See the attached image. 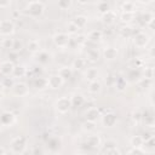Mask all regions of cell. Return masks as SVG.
<instances>
[{
  "label": "cell",
  "mask_w": 155,
  "mask_h": 155,
  "mask_svg": "<svg viewBox=\"0 0 155 155\" xmlns=\"http://www.w3.org/2000/svg\"><path fill=\"white\" fill-rule=\"evenodd\" d=\"M150 41V36L144 33V31H139L134 36H133V45L137 47V48H144L148 46Z\"/></svg>",
  "instance_id": "5b68a950"
},
{
  "label": "cell",
  "mask_w": 155,
  "mask_h": 155,
  "mask_svg": "<svg viewBox=\"0 0 155 155\" xmlns=\"http://www.w3.org/2000/svg\"><path fill=\"white\" fill-rule=\"evenodd\" d=\"M86 36H87L88 41H91L93 44H97L103 39V31L99 30V29H94V30H91Z\"/></svg>",
  "instance_id": "d6986e66"
},
{
  "label": "cell",
  "mask_w": 155,
  "mask_h": 155,
  "mask_svg": "<svg viewBox=\"0 0 155 155\" xmlns=\"http://www.w3.org/2000/svg\"><path fill=\"white\" fill-rule=\"evenodd\" d=\"M16 121V116L11 111H2L1 115H0V125L4 126V127H8V126H12Z\"/></svg>",
  "instance_id": "8fae6325"
},
{
  "label": "cell",
  "mask_w": 155,
  "mask_h": 155,
  "mask_svg": "<svg viewBox=\"0 0 155 155\" xmlns=\"http://www.w3.org/2000/svg\"><path fill=\"white\" fill-rule=\"evenodd\" d=\"M82 126V130L86 131V132H91L96 128V122L94 121H90V120H85V122L81 125Z\"/></svg>",
  "instance_id": "b9f144b4"
},
{
  "label": "cell",
  "mask_w": 155,
  "mask_h": 155,
  "mask_svg": "<svg viewBox=\"0 0 155 155\" xmlns=\"http://www.w3.org/2000/svg\"><path fill=\"white\" fill-rule=\"evenodd\" d=\"M97 10H98V12L99 13H104V12H107V11H109L110 10V7H109V4L107 2V1H101L99 4H98V6H97Z\"/></svg>",
  "instance_id": "f6af8a7d"
},
{
  "label": "cell",
  "mask_w": 155,
  "mask_h": 155,
  "mask_svg": "<svg viewBox=\"0 0 155 155\" xmlns=\"http://www.w3.org/2000/svg\"><path fill=\"white\" fill-rule=\"evenodd\" d=\"M13 41H15V39H12L10 36H5V39H2V41H1V47L6 48V50H11L13 46Z\"/></svg>",
  "instance_id": "74e56055"
},
{
  "label": "cell",
  "mask_w": 155,
  "mask_h": 155,
  "mask_svg": "<svg viewBox=\"0 0 155 155\" xmlns=\"http://www.w3.org/2000/svg\"><path fill=\"white\" fill-rule=\"evenodd\" d=\"M23 48H24V45H23L22 40H19V39H15V41H13V46H12L11 50H12L15 53H19Z\"/></svg>",
  "instance_id": "ab89813d"
},
{
  "label": "cell",
  "mask_w": 155,
  "mask_h": 155,
  "mask_svg": "<svg viewBox=\"0 0 155 155\" xmlns=\"http://www.w3.org/2000/svg\"><path fill=\"white\" fill-rule=\"evenodd\" d=\"M27 148H28V140L23 136L15 137L10 142V149H11V153L13 154H23L25 153Z\"/></svg>",
  "instance_id": "6da1fadb"
},
{
  "label": "cell",
  "mask_w": 155,
  "mask_h": 155,
  "mask_svg": "<svg viewBox=\"0 0 155 155\" xmlns=\"http://www.w3.org/2000/svg\"><path fill=\"white\" fill-rule=\"evenodd\" d=\"M103 54V58L107 59V61H114L117 58V54H119V51L116 47H113V46H108L103 50L102 52Z\"/></svg>",
  "instance_id": "2e32d148"
},
{
  "label": "cell",
  "mask_w": 155,
  "mask_h": 155,
  "mask_svg": "<svg viewBox=\"0 0 155 155\" xmlns=\"http://www.w3.org/2000/svg\"><path fill=\"white\" fill-rule=\"evenodd\" d=\"M51 58H52L51 53L47 52V51H44V50H40L38 53H35V59H36V62H38L39 64H42V65L48 64V63L51 62Z\"/></svg>",
  "instance_id": "9a60e30c"
},
{
  "label": "cell",
  "mask_w": 155,
  "mask_h": 155,
  "mask_svg": "<svg viewBox=\"0 0 155 155\" xmlns=\"http://www.w3.org/2000/svg\"><path fill=\"white\" fill-rule=\"evenodd\" d=\"M29 1H41V0H29Z\"/></svg>",
  "instance_id": "680465c9"
},
{
  "label": "cell",
  "mask_w": 155,
  "mask_h": 155,
  "mask_svg": "<svg viewBox=\"0 0 155 155\" xmlns=\"http://www.w3.org/2000/svg\"><path fill=\"white\" fill-rule=\"evenodd\" d=\"M134 19V13H132V12H122L121 15H120V21L122 22V23H130V22H132Z\"/></svg>",
  "instance_id": "e575fe53"
},
{
  "label": "cell",
  "mask_w": 155,
  "mask_h": 155,
  "mask_svg": "<svg viewBox=\"0 0 155 155\" xmlns=\"http://www.w3.org/2000/svg\"><path fill=\"white\" fill-rule=\"evenodd\" d=\"M73 0H57V6L61 10H69L71 7Z\"/></svg>",
  "instance_id": "60d3db41"
},
{
  "label": "cell",
  "mask_w": 155,
  "mask_h": 155,
  "mask_svg": "<svg viewBox=\"0 0 155 155\" xmlns=\"http://www.w3.org/2000/svg\"><path fill=\"white\" fill-rule=\"evenodd\" d=\"M34 86L38 88V90H42L45 87H47V79L45 78H36L35 81H34Z\"/></svg>",
  "instance_id": "d590c367"
},
{
  "label": "cell",
  "mask_w": 155,
  "mask_h": 155,
  "mask_svg": "<svg viewBox=\"0 0 155 155\" xmlns=\"http://www.w3.org/2000/svg\"><path fill=\"white\" fill-rule=\"evenodd\" d=\"M101 120H102V125L104 127H114L117 122V116L115 113L109 111V113H105L104 115H102Z\"/></svg>",
  "instance_id": "30bf717a"
},
{
  "label": "cell",
  "mask_w": 155,
  "mask_h": 155,
  "mask_svg": "<svg viewBox=\"0 0 155 155\" xmlns=\"http://www.w3.org/2000/svg\"><path fill=\"white\" fill-rule=\"evenodd\" d=\"M6 153H7V150H6L4 147L0 145V155H4V154H6Z\"/></svg>",
  "instance_id": "9f6ffc18"
},
{
  "label": "cell",
  "mask_w": 155,
  "mask_h": 155,
  "mask_svg": "<svg viewBox=\"0 0 155 155\" xmlns=\"http://www.w3.org/2000/svg\"><path fill=\"white\" fill-rule=\"evenodd\" d=\"M91 2V0H78V4L79 5H87V4H90Z\"/></svg>",
  "instance_id": "db71d44e"
},
{
  "label": "cell",
  "mask_w": 155,
  "mask_h": 155,
  "mask_svg": "<svg viewBox=\"0 0 155 155\" xmlns=\"http://www.w3.org/2000/svg\"><path fill=\"white\" fill-rule=\"evenodd\" d=\"M15 23L10 19L0 21V35L2 36H11L15 33Z\"/></svg>",
  "instance_id": "8992f818"
},
{
  "label": "cell",
  "mask_w": 155,
  "mask_h": 155,
  "mask_svg": "<svg viewBox=\"0 0 155 155\" xmlns=\"http://www.w3.org/2000/svg\"><path fill=\"white\" fill-rule=\"evenodd\" d=\"M102 147V150H101V153H103V154H114V155H119V154H121V150L117 148V144H116V142H114V140H107L103 145H101Z\"/></svg>",
  "instance_id": "9c48e42d"
},
{
  "label": "cell",
  "mask_w": 155,
  "mask_h": 155,
  "mask_svg": "<svg viewBox=\"0 0 155 155\" xmlns=\"http://www.w3.org/2000/svg\"><path fill=\"white\" fill-rule=\"evenodd\" d=\"M101 58V52L97 48H90L86 52V61L90 63H97Z\"/></svg>",
  "instance_id": "ac0fdd59"
},
{
  "label": "cell",
  "mask_w": 155,
  "mask_h": 155,
  "mask_svg": "<svg viewBox=\"0 0 155 155\" xmlns=\"http://www.w3.org/2000/svg\"><path fill=\"white\" fill-rule=\"evenodd\" d=\"M54 109L58 114H67L71 109V102L69 97H61L54 103Z\"/></svg>",
  "instance_id": "277c9868"
},
{
  "label": "cell",
  "mask_w": 155,
  "mask_h": 155,
  "mask_svg": "<svg viewBox=\"0 0 155 155\" xmlns=\"http://www.w3.org/2000/svg\"><path fill=\"white\" fill-rule=\"evenodd\" d=\"M119 92H122V91H125L126 90V87H127V80L125 79V78H122V76H117V78H115V81H114V85H113Z\"/></svg>",
  "instance_id": "4316f807"
},
{
  "label": "cell",
  "mask_w": 155,
  "mask_h": 155,
  "mask_svg": "<svg viewBox=\"0 0 155 155\" xmlns=\"http://www.w3.org/2000/svg\"><path fill=\"white\" fill-rule=\"evenodd\" d=\"M132 121H133V124H136V125H139L140 122H142V117H143V114H142V111L140 110H134L133 113H132Z\"/></svg>",
  "instance_id": "7bdbcfd3"
},
{
  "label": "cell",
  "mask_w": 155,
  "mask_h": 155,
  "mask_svg": "<svg viewBox=\"0 0 155 155\" xmlns=\"http://www.w3.org/2000/svg\"><path fill=\"white\" fill-rule=\"evenodd\" d=\"M140 4H143V5H148V4H150V2H153V0H138Z\"/></svg>",
  "instance_id": "11a10c76"
},
{
  "label": "cell",
  "mask_w": 155,
  "mask_h": 155,
  "mask_svg": "<svg viewBox=\"0 0 155 155\" xmlns=\"http://www.w3.org/2000/svg\"><path fill=\"white\" fill-rule=\"evenodd\" d=\"M86 63H87V61L85 58H75L71 63V68H73V70L80 71L86 68Z\"/></svg>",
  "instance_id": "f1b7e54d"
},
{
  "label": "cell",
  "mask_w": 155,
  "mask_h": 155,
  "mask_svg": "<svg viewBox=\"0 0 155 155\" xmlns=\"http://www.w3.org/2000/svg\"><path fill=\"white\" fill-rule=\"evenodd\" d=\"M115 78L116 76H114V75H108V79H105V82L109 85V86H113L114 85V81H115Z\"/></svg>",
  "instance_id": "816d5d0a"
},
{
  "label": "cell",
  "mask_w": 155,
  "mask_h": 155,
  "mask_svg": "<svg viewBox=\"0 0 155 155\" xmlns=\"http://www.w3.org/2000/svg\"><path fill=\"white\" fill-rule=\"evenodd\" d=\"M70 102H71V108H80L85 103V97L81 93H75L70 97Z\"/></svg>",
  "instance_id": "44dd1931"
},
{
  "label": "cell",
  "mask_w": 155,
  "mask_h": 155,
  "mask_svg": "<svg viewBox=\"0 0 155 155\" xmlns=\"http://www.w3.org/2000/svg\"><path fill=\"white\" fill-rule=\"evenodd\" d=\"M143 76L148 78V79H153L154 78V68L153 67H145V69L143 70Z\"/></svg>",
  "instance_id": "7dc6e473"
},
{
  "label": "cell",
  "mask_w": 155,
  "mask_h": 155,
  "mask_svg": "<svg viewBox=\"0 0 155 155\" xmlns=\"http://www.w3.org/2000/svg\"><path fill=\"white\" fill-rule=\"evenodd\" d=\"M122 1H125V0H122Z\"/></svg>",
  "instance_id": "91938a15"
},
{
  "label": "cell",
  "mask_w": 155,
  "mask_h": 155,
  "mask_svg": "<svg viewBox=\"0 0 155 155\" xmlns=\"http://www.w3.org/2000/svg\"><path fill=\"white\" fill-rule=\"evenodd\" d=\"M87 17L86 16H84V15H78V16H75L74 17V19L71 21L79 29H81V28H84V27H86V24H87Z\"/></svg>",
  "instance_id": "4dcf8cb0"
},
{
  "label": "cell",
  "mask_w": 155,
  "mask_h": 155,
  "mask_svg": "<svg viewBox=\"0 0 155 155\" xmlns=\"http://www.w3.org/2000/svg\"><path fill=\"white\" fill-rule=\"evenodd\" d=\"M139 19H140V22H142L144 25H147L148 23H150V22L154 21V15L150 13V12H145V13H143V15L139 17Z\"/></svg>",
  "instance_id": "8d00e7d4"
},
{
  "label": "cell",
  "mask_w": 155,
  "mask_h": 155,
  "mask_svg": "<svg viewBox=\"0 0 155 155\" xmlns=\"http://www.w3.org/2000/svg\"><path fill=\"white\" fill-rule=\"evenodd\" d=\"M79 30H80V29H79L73 22H69V23L67 24V31H65V33H67L68 35H76V34L79 33Z\"/></svg>",
  "instance_id": "f35d334b"
},
{
  "label": "cell",
  "mask_w": 155,
  "mask_h": 155,
  "mask_svg": "<svg viewBox=\"0 0 155 155\" xmlns=\"http://www.w3.org/2000/svg\"><path fill=\"white\" fill-rule=\"evenodd\" d=\"M120 8H121V11H122V12H132V13H134V12H136V10H137V5H136V2H134V1L125 0V1H122V4H121V6H120Z\"/></svg>",
  "instance_id": "7402d4cb"
},
{
  "label": "cell",
  "mask_w": 155,
  "mask_h": 155,
  "mask_svg": "<svg viewBox=\"0 0 155 155\" xmlns=\"http://www.w3.org/2000/svg\"><path fill=\"white\" fill-rule=\"evenodd\" d=\"M45 12V5L41 1H29L25 6V13L29 17L38 18Z\"/></svg>",
  "instance_id": "7a4b0ae2"
},
{
  "label": "cell",
  "mask_w": 155,
  "mask_h": 155,
  "mask_svg": "<svg viewBox=\"0 0 155 155\" xmlns=\"http://www.w3.org/2000/svg\"><path fill=\"white\" fill-rule=\"evenodd\" d=\"M98 75H99V71L97 68H87L86 71H85V79L87 81H93V80H97L98 79Z\"/></svg>",
  "instance_id": "484cf974"
},
{
  "label": "cell",
  "mask_w": 155,
  "mask_h": 155,
  "mask_svg": "<svg viewBox=\"0 0 155 155\" xmlns=\"http://www.w3.org/2000/svg\"><path fill=\"white\" fill-rule=\"evenodd\" d=\"M13 78H8V76H6L5 79H4V81H2V85L5 86V88L6 87H12L13 86Z\"/></svg>",
  "instance_id": "f907efd6"
},
{
  "label": "cell",
  "mask_w": 155,
  "mask_h": 155,
  "mask_svg": "<svg viewBox=\"0 0 155 155\" xmlns=\"http://www.w3.org/2000/svg\"><path fill=\"white\" fill-rule=\"evenodd\" d=\"M11 1L12 0H0V7L1 8H6L11 5Z\"/></svg>",
  "instance_id": "f5cc1de1"
},
{
  "label": "cell",
  "mask_w": 155,
  "mask_h": 155,
  "mask_svg": "<svg viewBox=\"0 0 155 155\" xmlns=\"http://www.w3.org/2000/svg\"><path fill=\"white\" fill-rule=\"evenodd\" d=\"M86 41H87V36L84 35V34H78L76 38H75V42L78 45H85Z\"/></svg>",
  "instance_id": "c3c4849f"
},
{
  "label": "cell",
  "mask_w": 155,
  "mask_h": 155,
  "mask_svg": "<svg viewBox=\"0 0 155 155\" xmlns=\"http://www.w3.org/2000/svg\"><path fill=\"white\" fill-rule=\"evenodd\" d=\"M64 82L65 81L58 75V73L57 74H52V75H50L47 78V87L51 88V90H58V88H61Z\"/></svg>",
  "instance_id": "ba28073f"
},
{
  "label": "cell",
  "mask_w": 155,
  "mask_h": 155,
  "mask_svg": "<svg viewBox=\"0 0 155 155\" xmlns=\"http://www.w3.org/2000/svg\"><path fill=\"white\" fill-rule=\"evenodd\" d=\"M88 93L91 94H98L101 91H102V84L101 81L97 79V80H93V81H88Z\"/></svg>",
  "instance_id": "ffe728a7"
},
{
  "label": "cell",
  "mask_w": 155,
  "mask_h": 155,
  "mask_svg": "<svg viewBox=\"0 0 155 155\" xmlns=\"http://www.w3.org/2000/svg\"><path fill=\"white\" fill-rule=\"evenodd\" d=\"M119 35H120L122 39H130V38H132V35H133V30H132V28H131L130 25L125 24V25H122V27L119 29Z\"/></svg>",
  "instance_id": "f546056e"
},
{
  "label": "cell",
  "mask_w": 155,
  "mask_h": 155,
  "mask_svg": "<svg viewBox=\"0 0 155 155\" xmlns=\"http://www.w3.org/2000/svg\"><path fill=\"white\" fill-rule=\"evenodd\" d=\"M143 142H144L143 137L139 136V134H136V136H132V137H131V139H130V145H131V147H138V148H142Z\"/></svg>",
  "instance_id": "d6a6232c"
},
{
  "label": "cell",
  "mask_w": 155,
  "mask_h": 155,
  "mask_svg": "<svg viewBox=\"0 0 155 155\" xmlns=\"http://www.w3.org/2000/svg\"><path fill=\"white\" fill-rule=\"evenodd\" d=\"M127 154H136V155H143L145 154L144 150L142 148H138V147H131V149L127 151Z\"/></svg>",
  "instance_id": "681fc988"
},
{
  "label": "cell",
  "mask_w": 155,
  "mask_h": 155,
  "mask_svg": "<svg viewBox=\"0 0 155 155\" xmlns=\"http://www.w3.org/2000/svg\"><path fill=\"white\" fill-rule=\"evenodd\" d=\"M151 85H153V79H148V78H140L139 80H138V86L140 87V88H149V87H151Z\"/></svg>",
  "instance_id": "836d02e7"
},
{
  "label": "cell",
  "mask_w": 155,
  "mask_h": 155,
  "mask_svg": "<svg viewBox=\"0 0 155 155\" xmlns=\"http://www.w3.org/2000/svg\"><path fill=\"white\" fill-rule=\"evenodd\" d=\"M102 114L101 110L97 107H91L85 111V120H90V121H98L101 119Z\"/></svg>",
  "instance_id": "4fadbf2b"
},
{
  "label": "cell",
  "mask_w": 155,
  "mask_h": 155,
  "mask_svg": "<svg viewBox=\"0 0 155 155\" xmlns=\"http://www.w3.org/2000/svg\"><path fill=\"white\" fill-rule=\"evenodd\" d=\"M12 93L16 97H25L29 94V86L25 82H15L12 86Z\"/></svg>",
  "instance_id": "52a82bcc"
},
{
  "label": "cell",
  "mask_w": 155,
  "mask_h": 155,
  "mask_svg": "<svg viewBox=\"0 0 155 155\" xmlns=\"http://www.w3.org/2000/svg\"><path fill=\"white\" fill-rule=\"evenodd\" d=\"M70 35H68L67 33H56L52 36V41L53 45L58 48H65L68 47V45L70 44Z\"/></svg>",
  "instance_id": "3957f363"
},
{
  "label": "cell",
  "mask_w": 155,
  "mask_h": 155,
  "mask_svg": "<svg viewBox=\"0 0 155 155\" xmlns=\"http://www.w3.org/2000/svg\"><path fill=\"white\" fill-rule=\"evenodd\" d=\"M85 145L88 149H98L102 145V139L98 134H91L85 139Z\"/></svg>",
  "instance_id": "7c38bea8"
},
{
  "label": "cell",
  "mask_w": 155,
  "mask_h": 155,
  "mask_svg": "<svg viewBox=\"0 0 155 155\" xmlns=\"http://www.w3.org/2000/svg\"><path fill=\"white\" fill-rule=\"evenodd\" d=\"M47 147H48L50 150L56 151V150H58V149L62 147V142H61V139H58L57 137H54V138H51V139L47 142Z\"/></svg>",
  "instance_id": "1f68e13d"
},
{
  "label": "cell",
  "mask_w": 155,
  "mask_h": 155,
  "mask_svg": "<svg viewBox=\"0 0 155 155\" xmlns=\"http://www.w3.org/2000/svg\"><path fill=\"white\" fill-rule=\"evenodd\" d=\"M140 75H142V71H140L139 69H137V68H132V69L128 71V78L132 79V80H134V79H138V80H139Z\"/></svg>",
  "instance_id": "ee69618b"
},
{
  "label": "cell",
  "mask_w": 155,
  "mask_h": 155,
  "mask_svg": "<svg viewBox=\"0 0 155 155\" xmlns=\"http://www.w3.org/2000/svg\"><path fill=\"white\" fill-rule=\"evenodd\" d=\"M116 18H117V15H116L114 11H111V10H109V11H107V12H104V13L102 15V22H103L105 25H111V24H114L115 21H116Z\"/></svg>",
  "instance_id": "e0dca14e"
},
{
  "label": "cell",
  "mask_w": 155,
  "mask_h": 155,
  "mask_svg": "<svg viewBox=\"0 0 155 155\" xmlns=\"http://www.w3.org/2000/svg\"><path fill=\"white\" fill-rule=\"evenodd\" d=\"M27 50H28V52H30V53H33V54L38 53V52L41 50L40 42H39L36 39H31V40L28 42V45H27Z\"/></svg>",
  "instance_id": "83f0119b"
},
{
  "label": "cell",
  "mask_w": 155,
  "mask_h": 155,
  "mask_svg": "<svg viewBox=\"0 0 155 155\" xmlns=\"http://www.w3.org/2000/svg\"><path fill=\"white\" fill-rule=\"evenodd\" d=\"M73 73H74L73 68H71V67H68V65L62 67V68H59V70H58V75H59L64 81H67V80L71 79Z\"/></svg>",
  "instance_id": "cb8c5ba5"
},
{
  "label": "cell",
  "mask_w": 155,
  "mask_h": 155,
  "mask_svg": "<svg viewBox=\"0 0 155 155\" xmlns=\"http://www.w3.org/2000/svg\"><path fill=\"white\" fill-rule=\"evenodd\" d=\"M25 74H27V68L24 65H22V64H17V65H15L11 76L13 79H21V78H24Z\"/></svg>",
  "instance_id": "603a6c76"
},
{
  "label": "cell",
  "mask_w": 155,
  "mask_h": 155,
  "mask_svg": "<svg viewBox=\"0 0 155 155\" xmlns=\"http://www.w3.org/2000/svg\"><path fill=\"white\" fill-rule=\"evenodd\" d=\"M4 90H5V86L2 85V82H0V96L2 94V92H4Z\"/></svg>",
  "instance_id": "6f0895ef"
},
{
  "label": "cell",
  "mask_w": 155,
  "mask_h": 155,
  "mask_svg": "<svg viewBox=\"0 0 155 155\" xmlns=\"http://www.w3.org/2000/svg\"><path fill=\"white\" fill-rule=\"evenodd\" d=\"M142 121L145 124V126H148V127H154V117H153L151 115H147V116L143 115Z\"/></svg>",
  "instance_id": "bcb514c9"
},
{
  "label": "cell",
  "mask_w": 155,
  "mask_h": 155,
  "mask_svg": "<svg viewBox=\"0 0 155 155\" xmlns=\"http://www.w3.org/2000/svg\"><path fill=\"white\" fill-rule=\"evenodd\" d=\"M142 149L144 150V153H154L155 151V140L154 137H150L148 139H144Z\"/></svg>",
  "instance_id": "d4e9b609"
},
{
  "label": "cell",
  "mask_w": 155,
  "mask_h": 155,
  "mask_svg": "<svg viewBox=\"0 0 155 155\" xmlns=\"http://www.w3.org/2000/svg\"><path fill=\"white\" fill-rule=\"evenodd\" d=\"M15 63L12 61H4L0 63V74L4 76H11L13 68H15Z\"/></svg>",
  "instance_id": "5bb4252c"
}]
</instances>
